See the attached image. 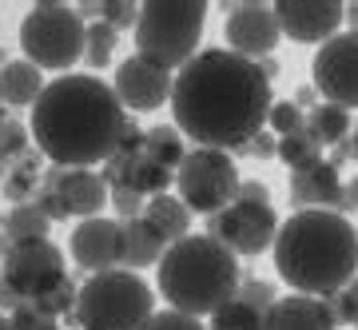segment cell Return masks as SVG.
Listing matches in <instances>:
<instances>
[{
  "label": "cell",
  "instance_id": "6da1fadb",
  "mask_svg": "<svg viewBox=\"0 0 358 330\" xmlns=\"http://www.w3.org/2000/svg\"><path fill=\"white\" fill-rule=\"evenodd\" d=\"M167 108L195 148L243 152L259 131H267L275 100L267 72L255 60L231 48H203L187 68L176 72Z\"/></svg>",
  "mask_w": 358,
  "mask_h": 330
},
{
  "label": "cell",
  "instance_id": "7a4b0ae2",
  "mask_svg": "<svg viewBox=\"0 0 358 330\" xmlns=\"http://www.w3.org/2000/svg\"><path fill=\"white\" fill-rule=\"evenodd\" d=\"M128 124L131 115L112 84L96 72H68L48 80L28 131L52 167H96L120 152Z\"/></svg>",
  "mask_w": 358,
  "mask_h": 330
},
{
  "label": "cell",
  "instance_id": "3957f363",
  "mask_svg": "<svg viewBox=\"0 0 358 330\" xmlns=\"http://www.w3.org/2000/svg\"><path fill=\"white\" fill-rule=\"evenodd\" d=\"M271 254L294 294L334 299L358 275V227L343 211H294Z\"/></svg>",
  "mask_w": 358,
  "mask_h": 330
},
{
  "label": "cell",
  "instance_id": "277c9868",
  "mask_svg": "<svg viewBox=\"0 0 358 330\" xmlns=\"http://www.w3.org/2000/svg\"><path fill=\"white\" fill-rule=\"evenodd\" d=\"M239 254L211 235H187L167 247L159 259V294L171 310L192 318H211L223 303L239 294Z\"/></svg>",
  "mask_w": 358,
  "mask_h": 330
},
{
  "label": "cell",
  "instance_id": "5b68a950",
  "mask_svg": "<svg viewBox=\"0 0 358 330\" xmlns=\"http://www.w3.org/2000/svg\"><path fill=\"white\" fill-rule=\"evenodd\" d=\"M207 24L203 0H148L140 4L136 20V56L159 64L167 72H179L199 56V40Z\"/></svg>",
  "mask_w": 358,
  "mask_h": 330
},
{
  "label": "cell",
  "instance_id": "8992f818",
  "mask_svg": "<svg viewBox=\"0 0 358 330\" xmlns=\"http://www.w3.org/2000/svg\"><path fill=\"white\" fill-rule=\"evenodd\" d=\"M155 315V294L136 271H103L88 275L76 299L80 330H143Z\"/></svg>",
  "mask_w": 358,
  "mask_h": 330
},
{
  "label": "cell",
  "instance_id": "52a82bcc",
  "mask_svg": "<svg viewBox=\"0 0 358 330\" xmlns=\"http://www.w3.org/2000/svg\"><path fill=\"white\" fill-rule=\"evenodd\" d=\"M84 44H88V20L72 4L44 0L32 4L20 20V52L40 72L68 76V68L84 60Z\"/></svg>",
  "mask_w": 358,
  "mask_h": 330
},
{
  "label": "cell",
  "instance_id": "ba28073f",
  "mask_svg": "<svg viewBox=\"0 0 358 330\" xmlns=\"http://www.w3.org/2000/svg\"><path fill=\"white\" fill-rule=\"evenodd\" d=\"M239 183L243 179L231 152H215V148H192L176 171V195L192 207V215L207 219L239 199Z\"/></svg>",
  "mask_w": 358,
  "mask_h": 330
},
{
  "label": "cell",
  "instance_id": "9c48e42d",
  "mask_svg": "<svg viewBox=\"0 0 358 330\" xmlns=\"http://www.w3.org/2000/svg\"><path fill=\"white\" fill-rule=\"evenodd\" d=\"M4 267V287L16 291L24 303H40L44 294L60 291L68 282V263L64 251L52 239H28V243H13L8 254L0 259Z\"/></svg>",
  "mask_w": 358,
  "mask_h": 330
},
{
  "label": "cell",
  "instance_id": "30bf717a",
  "mask_svg": "<svg viewBox=\"0 0 358 330\" xmlns=\"http://www.w3.org/2000/svg\"><path fill=\"white\" fill-rule=\"evenodd\" d=\"M279 215L271 203H259V199H235L231 207H223L219 215H211L207 223V235L219 239L227 251L235 254H263L275 247L279 239Z\"/></svg>",
  "mask_w": 358,
  "mask_h": 330
},
{
  "label": "cell",
  "instance_id": "8fae6325",
  "mask_svg": "<svg viewBox=\"0 0 358 330\" xmlns=\"http://www.w3.org/2000/svg\"><path fill=\"white\" fill-rule=\"evenodd\" d=\"M310 84L327 103L358 108V32H338L310 60Z\"/></svg>",
  "mask_w": 358,
  "mask_h": 330
},
{
  "label": "cell",
  "instance_id": "7c38bea8",
  "mask_svg": "<svg viewBox=\"0 0 358 330\" xmlns=\"http://www.w3.org/2000/svg\"><path fill=\"white\" fill-rule=\"evenodd\" d=\"M115 96L128 112H159L164 103H171V88H176V72H167L159 64L143 60L131 52L128 60L115 64V80H112Z\"/></svg>",
  "mask_w": 358,
  "mask_h": 330
},
{
  "label": "cell",
  "instance_id": "4fadbf2b",
  "mask_svg": "<svg viewBox=\"0 0 358 330\" xmlns=\"http://www.w3.org/2000/svg\"><path fill=\"white\" fill-rule=\"evenodd\" d=\"M68 254L80 271L88 275H103V271L124 267V223L108 215L80 219L72 239H68Z\"/></svg>",
  "mask_w": 358,
  "mask_h": 330
},
{
  "label": "cell",
  "instance_id": "5bb4252c",
  "mask_svg": "<svg viewBox=\"0 0 358 330\" xmlns=\"http://www.w3.org/2000/svg\"><path fill=\"white\" fill-rule=\"evenodd\" d=\"M227 8V48L247 60H267L279 48L282 28L275 16V4H223Z\"/></svg>",
  "mask_w": 358,
  "mask_h": 330
},
{
  "label": "cell",
  "instance_id": "9a60e30c",
  "mask_svg": "<svg viewBox=\"0 0 358 330\" xmlns=\"http://www.w3.org/2000/svg\"><path fill=\"white\" fill-rule=\"evenodd\" d=\"M282 36L294 44H327L338 36V28L346 20V8L338 0H279L275 4Z\"/></svg>",
  "mask_w": 358,
  "mask_h": 330
},
{
  "label": "cell",
  "instance_id": "2e32d148",
  "mask_svg": "<svg viewBox=\"0 0 358 330\" xmlns=\"http://www.w3.org/2000/svg\"><path fill=\"white\" fill-rule=\"evenodd\" d=\"M44 187L56 191L68 219H96L112 203V187L96 167H52L44 175Z\"/></svg>",
  "mask_w": 358,
  "mask_h": 330
},
{
  "label": "cell",
  "instance_id": "e0dca14e",
  "mask_svg": "<svg viewBox=\"0 0 358 330\" xmlns=\"http://www.w3.org/2000/svg\"><path fill=\"white\" fill-rule=\"evenodd\" d=\"M343 175L331 159H322L315 167L291 171V203L294 211H343Z\"/></svg>",
  "mask_w": 358,
  "mask_h": 330
},
{
  "label": "cell",
  "instance_id": "ac0fdd59",
  "mask_svg": "<svg viewBox=\"0 0 358 330\" xmlns=\"http://www.w3.org/2000/svg\"><path fill=\"white\" fill-rule=\"evenodd\" d=\"M267 330H338L331 299L287 294L267 310Z\"/></svg>",
  "mask_w": 358,
  "mask_h": 330
},
{
  "label": "cell",
  "instance_id": "d6986e66",
  "mask_svg": "<svg viewBox=\"0 0 358 330\" xmlns=\"http://www.w3.org/2000/svg\"><path fill=\"white\" fill-rule=\"evenodd\" d=\"M44 72L32 60H8L0 64V103L4 108H36V100L44 96Z\"/></svg>",
  "mask_w": 358,
  "mask_h": 330
},
{
  "label": "cell",
  "instance_id": "ffe728a7",
  "mask_svg": "<svg viewBox=\"0 0 358 330\" xmlns=\"http://www.w3.org/2000/svg\"><path fill=\"white\" fill-rule=\"evenodd\" d=\"M171 243L148 223V219H131L124 223V267L140 275L143 267H159V259L167 254Z\"/></svg>",
  "mask_w": 358,
  "mask_h": 330
},
{
  "label": "cell",
  "instance_id": "44dd1931",
  "mask_svg": "<svg viewBox=\"0 0 358 330\" xmlns=\"http://www.w3.org/2000/svg\"><path fill=\"white\" fill-rule=\"evenodd\" d=\"M143 219H148V223H152L167 243H179V239H187V235H192V207L183 203L179 195H171V191L148 199Z\"/></svg>",
  "mask_w": 358,
  "mask_h": 330
},
{
  "label": "cell",
  "instance_id": "7402d4cb",
  "mask_svg": "<svg viewBox=\"0 0 358 330\" xmlns=\"http://www.w3.org/2000/svg\"><path fill=\"white\" fill-rule=\"evenodd\" d=\"M307 131L322 143V148H338V143H346L355 136V124H350V112H346V108L322 100L315 112H307Z\"/></svg>",
  "mask_w": 358,
  "mask_h": 330
},
{
  "label": "cell",
  "instance_id": "603a6c76",
  "mask_svg": "<svg viewBox=\"0 0 358 330\" xmlns=\"http://www.w3.org/2000/svg\"><path fill=\"white\" fill-rule=\"evenodd\" d=\"M52 219L44 215V207L32 199V203H16L8 207L4 215V239L8 243H28V239H48Z\"/></svg>",
  "mask_w": 358,
  "mask_h": 330
},
{
  "label": "cell",
  "instance_id": "cb8c5ba5",
  "mask_svg": "<svg viewBox=\"0 0 358 330\" xmlns=\"http://www.w3.org/2000/svg\"><path fill=\"white\" fill-rule=\"evenodd\" d=\"M143 152L148 159H155L167 171H179V164L187 159V143H183V131L176 124L171 127H148L143 131Z\"/></svg>",
  "mask_w": 358,
  "mask_h": 330
},
{
  "label": "cell",
  "instance_id": "d4e9b609",
  "mask_svg": "<svg viewBox=\"0 0 358 330\" xmlns=\"http://www.w3.org/2000/svg\"><path fill=\"white\" fill-rule=\"evenodd\" d=\"M40 159H44V155L32 152V155H24V159H16V167L4 175L0 195L13 199V207L16 203H32V191H36V179H40Z\"/></svg>",
  "mask_w": 358,
  "mask_h": 330
},
{
  "label": "cell",
  "instance_id": "484cf974",
  "mask_svg": "<svg viewBox=\"0 0 358 330\" xmlns=\"http://www.w3.org/2000/svg\"><path fill=\"white\" fill-rule=\"evenodd\" d=\"M275 159L282 167H291V171H303V167L322 164V143L310 131H294V136H282L279 140V155Z\"/></svg>",
  "mask_w": 358,
  "mask_h": 330
},
{
  "label": "cell",
  "instance_id": "4316f807",
  "mask_svg": "<svg viewBox=\"0 0 358 330\" xmlns=\"http://www.w3.org/2000/svg\"><path fill=\"white\" fill-rule=\"evenodd\" d=\"M207 330H267V315L235 294L231 303H223L215 315H211V327Z\"/></svg>",
  "mask_w": 358,
  "mask_h": 330
},
{
  "label": "cell",
  "instance_id": "83f0119b",
  "mask_svg": "<svg viewBox=\"0 0 358 330\" xmlns=\"http://www.w3.org/2000/svg\"><path fill=\"white\" fill-rule=\"evenodd\" d=\"M115 44H120V32L112 24H103V20H92L88 24V44H84V64H88L92 72H100L108 68L115 56Z\"/></svg>",
  "mask_w": 358,
  "mask_h": 330
},
{
  "label": "cell",
  "instance_id": "f1b7e54d",
  "mask_svg": "<svg viewBox=\"0 0 358 330\" xmlns=\"http://www.w3.org/2000/svg\"><path fill=\"white\" fill-rule=\"evenodd\" d=\"M267 131H275L279 140L282 136H294V131H307V112L294 100H279L267 115Z\"/></svg>",
  "mask_w": 358,
  "mask_h": 330
},
{
  "label": "cell",
  "instance_id": "f546056e",
  "mask_svg": "<svg viewBox=\"0 0 358 330\" xmlns=\"http://www.w3.org/2000/svg\"><path fill=\"white\" fill-rule=\"evenodd\" d=\"M28 143H32V131H28V124H16V120H8V124L0 127V164H8V159H24V155H28Z\"/></svg>",
  "mask_w": 358,
  "mask_h": 330
},
{
  "label": "cell",
  "instance_id": "4dcf8cb0",
  "mask_svg": "<svg viewBox=\"0 0 358 330\" xmlns=\"http://www.w3.org/2000/svg\"><path fill=\"white\" fill-rule=\"evenodd\" d=\"M100 20L112 24L115 32H136V20H140V4L136 0H103L100 4Z\"/></svg>",
  "mask_w": 358,
  "mask_h": 330
},
{
  "label": "cell",
  "instance_id": "1f68e13d",
  "mask_svg": "<svg viewBox=\"0 0 358 330\" xmlns=\"http://www.w3.org/2000/svg\"><path fill=\"white\" fill-rule=\"evenodd\" d=\"M8 318H13V330H60V322L48 318L36 303H20Z\"/></svg>",
  "mask_w": 358,
  "mask_h": 330
},
{
  "label": "cell",
  "instance_id": "d6a6232c",
  "mask_svg": "<svg viewBox=\"0 0 358 330\" xmlns=\"http://www.w3.org/2000/svg\"><path fill=\"white\" fill-rule=\"evenodd\" d=\"M239 299L251 303L255 310H263V315L279 303V294H275V287H271L267 279H243V282H239Z\"/></svg>",
  "mask_w": 358,
  "mask_h": 330
},
{
  "label": "cell",
  "instance_id": "836d02e7",
  "mask_svg": "<svg viewBox=\"0 0 358 330\" xmlns=\"http://www.w3.org/2000/svg\"><path fill=\"white\" fill-rule=\"evenodd\" d=\"M331 306H334V318H338V322H346V327L358 330V275L346 282L338 294H334Z\"/></svg>",
  "mask_w": 358,
  "mask_h": 330
},
{
  "label": "cell",
  "instance_id": "e575fe53",
  "mask_svg": "<svg viewBox=\"0 0 358 330\" xmlns=\"http://www.w3.org/2000/svg\"><path fill=\"white\" fill-rule=\"evenodd\" d=\"M112 207H115V215H120V223H131V219H143V207H148V199H143L140 191L112 187Z\"/></svg>",
  "mask_w": 358,
  "mask_h": 330
},
{
  "label": "cell",
  "instance_id": "d590c367",
  "mask_svg": "<svg viewBox=\"0 0 358 330\" xmlns=\"http://www.w3.org/2000/svg\"><path fill=\"white\" fill-rule=\"evenodd\" d=\"M143 330H207V327L199 322V318H192V315H183V310H171V306H167V310H155L152 322H148Z\"/></svg>",
  "mask_w": 358,
  "mask_h": 330
},
{
  "label": "cell",
  "instance_id": "8d00e7d4",
  "mask_svg": "<svg viewBox=\"0 0 358 330\" xmlns=\"http://www.w3.org/2000/svg\"><path fill=\"white\" fill-rule=\"evenodd\" d=\"M243 155H259V159H271V155H279V136H275V131H259L255 140L243 148Z\"/></svg>",
  "mask_w": 358,
  "mask_h": 330
},
{
  "label": "cell",
  "instance_id": "74e56055",
  "mask_svg": "<svg viewBox=\"0 0 358 330\" xmlns=\"http://www.w3.org/2000/svg\"><path fill=\"white\" fill-rule=\"evenodd\" d=\"M36 203L44 207V215H48L52 223H56V219H68V215H64V207H60V199H56V191H52V187H40V191H36Z\"/></svg>",
  "mask_w": 358,
  "mask_h": 330
},
{
  "label": "cell",
  "instance_id": "f35d334b",
  "mask_svg": "<svg viewBox=\"0 0 358 330\" xmlns=\"http://www.w3.org/2000/svg\"><path fill=\"white\" fill-rule=\"evenodd\" d=\"M239 199H259V203H271V191H267V183H259V179H243V183H239Z\"/></svg>",
  "mask_w": 358,
  "mask_h": 330
},
{
  "label": "cell",
  "instance_id": "ab89813d",
  "mask_svg": "<svg viewBox=\"0 0 358 330\" xmlns=\"http://www.w3.org/2000/svg\"><path fill=\"white\" fill-rule=\"evenodd\" d=\"M294 103H299L303 112H315V108H319V92H315V84H307V88L294 92Z\"/></svg>",
  "mask_w": 358,
  "mask_h": 330
},
{
  "label": "cell",
  "instance_id": "60d3db41",
  "mask_svg": "<svg viewBox=\"0 0 358 330\" xmlns=\"http://www.w3.org/2000/svg\"><path fill=\"white\" fill-rule=\"evenodd\" d=\"M350 211H358V175L346 183V191H343V215H350Z\"/></svg>",
  "mask_w": 358,
  "mask_h": 330
},
{
  "label": "cell",
  "instance_id": "b9f144b4",
  "mask_svg": "<svg viewBox=\"0 0 358 330\" xmlns=\"http://www.w3.org/2000/svg\"><path fill=\"white\" fill-rule=\"evenodd\" d=\"M346 159H358V152H355V140L338 143V148H334V155H331V164H334V167H343Z\"/></svg>",
  "mask_w": 358,
  "mask_h": 330
},
{
  "label": "cell",
  "instance_id": "7bdbcfd3",
  "mask_svg": "<svg viewBox=\"0 0 358 330\" xmlns=\"http://www.w3.org/2000/svg\"><path fill=\"white\" fill-rule=\"evenodd\" d=\"M346 20H350V32H358V4H350V8H346Z\"/></svg>",
  "mask_w": 358,
  "mask_h": 330
},
{
  "label": "cell",
  "instance_id": "ee69618b",
  "mask_svg": "<svg viewBox=\"0 0 358 330\" xmlns=\"http://www.w3.org/2000/svg\"><path fill=\"white\" fill-rule=\"evenodd\" d=\"M0 330H13V318L8 315H0Z\"/></svg>",
  "mask_w": 358,
  "mask_h": 330
},
{
  "label": "cell",
  "instance_id": "f6af8a7d",
  "mask_svg": "<svg viewBox=\"0 0 358 330\" xmlns=\"http://www.w3.org/2000/svg\"><path fill=\"white\" fill-rule=\"evenodd\" d=\"M8 124V108H4V103H0V127Z\"/></svg>",
  "mask_w": 358,
  "mask_h": 330
},
{
  "label": "cell",
  "instance_id": "bcb514c9",
  "mask_svg": "<svg viewBox=\"0 0 358 330\" xmlns=\"http://www.w3.org/2000/svg\"><path fill=\"white\" fill-rule=\"evenodd\" d=\"M350 140H355V152H358V120H355V136H350Z\"/></svg>",
  "mask_w": 358,
  "mask_h": 330
},
{
  "label": "cell",
  "instance_id": "7dc6e473",
  "mask_svg": "<svg viewBox=\"0 0 358 330\" xmlns=\"http://www.w3.org/2000/svg\"><path fill=\"white\" fill-rule=\"evenodd\" d=\"M0 287H4V267H0Z\"/></svg>",
  "mask_w": 358,
  "mask_h": 330
}]
</instances>
